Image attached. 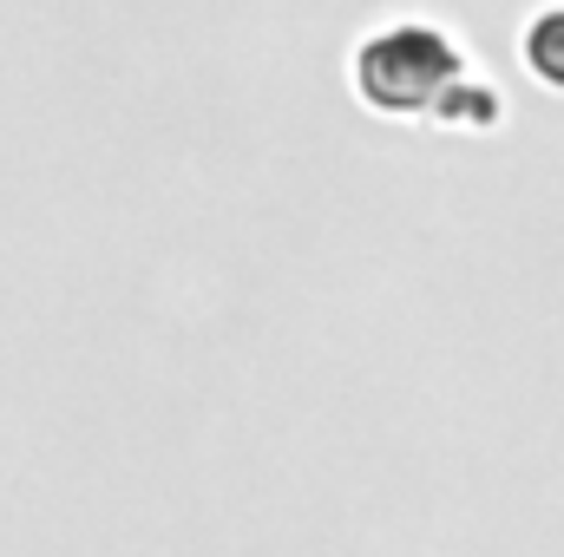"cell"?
I'll use <instances>...</instances> for the list:
<instances>
[{
	"instance_id": "1",
	"label": "cell",
	"mask_w": 564,
	"mask_h": 557,
	"mask_svg": "<svg viewBox=\"0 0 564 557\" xmlns=\"http://www.w3.org/2000/svg\"><path fill=\"white\" fill-rule=\"evenodd\" d=\"M348 79H355L361 106H375L388 119H421V112L446 106V92L466 79V59H459V46L440 26L401 20V26H375L355 46Z\"/></svg>"
},
{
	"instance_id": "2",
	"label": "cell",
	"mask_w": 564,
	"mask_h": 557,
	"mask_svg": "<svg viewBox=\"0 0 564 557\" xmlns=\"http://www.w3.org/2000/svg\"><path fill=\"white\" fill-rule=\"evenodd\" d=\"M525 66H532L545 86H558L564 92V0L558 7H545V13L525 26Z\"/></svg>"
}]
</instances>
